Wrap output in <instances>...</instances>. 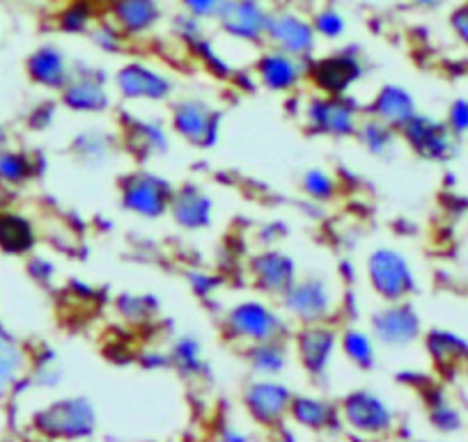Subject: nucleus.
<instances>
[{
	"mask_svg": "<svg viewBox=\"0 0 468 442\" xmlns=\"http://www.w3.org/2000/svg\"><path fill=\"white\" fill-rule=\"evenodd\" d=\"M216 16L229 33L239 37H260L269 26V12L260 0H225Z\"/></svg>",
	"mask_w": 468,
	"mask_h": 442,
	"instance_id": "f257e3e1",
	"label": "nucleus"
},
{
	"mask_svg": "<svg viewBox=\"0 0 468 442\" xmlns=\"http://www.w3.org/2000/svg\"><path fill=\"white\" fill-rule=\"evenodd\" d=\"M267 33L281 44H285L290 51H303L313 42V26L308 21L299 19L296 15L282 12V15H269Z\"/></svg>",
	"mask_w": 468,
	"mask_h": 442,
	"instance_id": "f03ea898",
	"label": "nucleus"
},
{
	"mask_svg": "<svg viewBox=\"0 0 468 442\" xmlns=\"http://www.w3.org/2000/svg\"><path fill=\"white\" fill-rule=\"evenodd\" d=\"M112 15L127 30H145L159 19L156 0H115Z\"/></svg>",
	"mask_w": 468,
	"mask_h": 442,
	"instance_id": "7ed1b4c3",
	"label": "nucleus"
},
{
	"mask_svg": "<svg viewBox=\"0 0 468 442\" xmlns=\"http://www.w3.org/2000/svg\"><path fill=\"white\" fill-rule=\"evenodd\" d=\"M0 246L10 252H24L33 246V232L28 223L16 216H3L0 218Z\"/></svg>",
	"mask_w": 468,
	"mask_h": 442,
	"instance_id": "20e7f679",
	"label": "nucleus"
},
{
	"mask_svg": "<svg viewBox=\"0 0 468 442\" xmlns=\"http://www.w3.org/2000/svg\"><path fill=\"white\" fill-rule=\"evenodd\" d=\"M33 74L37 76L39 80L44 83H58L62 74V65H60V58H58L56 51H39L37 56L33 58Z\"/></svg>",
	"mask_w": 468,
	"mask_h": 442,
	"instance_id": "39448f33",
	"label": "nucleus"
},
{
	"mask_svg": "<svg viewBox=\"0 0 468 442\" xmlns=\"http://www.w3.org/2000/svg\"><path fill=\"white\" fill-rule=\"evenodd\" d=\"M16 364H19V353L15 351V346L7 344L5 337L0 335V387L10 381L12 374L16 372Z\"/></svg>",
	"mask_w": 468,
	"mask_h": 442,
	"instance_id": "423d86ee",
	"label": "nucleus"
},
{
	"mask_svg": "<svg viewBox=\"0 0 468 442\" xmlns=\"http://www.w3.org/2000/svg\"><path fill=\"white\" fill-rule=\"evenodd\" d=\"M314 28L322 35L335 37V35H340L342 30H345V19H342L335 10H324L319 12L317 19H314Z\"/></svg>",
	"mask_w": 468,
	"mask_h": 442,
	"instance_id": "0eeeda50",
	"label": "nucleus"
},
{
	"mask_svg": "<svg viewBox=\"0 0 468 442\" xmlns=\"http://www.w3.org/2000/svg\"><path fill=\"white\" fill-rule=\"evenodd\" d=\"M225 0H182V5L186 12L196 19H207V16H216L223 7Z\"/></svg>",
	"mask_w": 468,
	"mask_h": 442,
	"instance_id": "6e6552de",
	"label": "nucleus"
},
{
	"mask_svg": "<svg viewBox=\"0 0 468 442\" xmlns=\"http://www.w3.org/2000/svg\"><path fill=\"white\" fill-rule=\"evenodd\" d=\"M264 74H267L269 83L285 85L292 80V67L285 58H269L267 71H264Z\"/></svg>",
	"mask_w": 468,
	"mask_h": 442,
	"instance_id": "1a4fd4ad",
	"label": "nucleus"
},
{
	"mask_svg": "<svg viewBox=\"0 0 468 442\" xmlns=\"http://www.w3.org/2000/svg\"><path fill=\"white\" fill-rule=\"evenodd\" d=\"M26 173V163L19 159V156H3L0 159V174L5 179H21Z\"/></svg>",
	"mask_w": 468,
	"mask_h": 442,
	"instance_id": "9d476101",
	"label": "nucleus"
},
{
	"mask_svg": "<svg viewBox=\"0 0 468 442\" xmlns=\"http://www.w3.org/2000/svg\"><path fill=\"white\" fill-rule=\"evenodd\" d=\"M452 28L457 30L459 37L468 42V0L452 15Z\"/></svg>",
	"mask_w": 468,
	"mask_h": 442,
	"instance_id": "9b49d317",
	"label": "nucleus"
},
{
	"mask_svg": "<svg viewBox=\"0 0 468 442\" xmlns=\"http://www.w3.org/2000/svg\"><path fill=\"white\" fill-rule=\"evenodd\" d=\"M452 124L457 131H468V103L459 101L452 108Z\"/></svg>",
	"mask_w": 468,
	"mask_h": 442,
	"instance_id": "f8f14e48",
	"label": "nucleus"
},
{
	"mask_svg": "<svg viewBox=\"0 0 468 442\" xmlns=\"http://www.w3.org/2000/svg\"><path fill=\"white\" fill-rule=\"evenodd\" d=\"M416 3L422 7H439L443 0H416Z\"/></svg>",
	"mask_w": 468,
	"mask_h": 442,
	"instance_id": "ddd939ff",
	"label": "nucleus"
},
{
	"mask_svg": "<svg viewBox=\"0 0 468 442\" xmlns=\"http://www.w3.org/2000/svg\"><path fill=\"white\" fill-rule=\"evenodd\" d=\"M108 3H115V0H108Z\"/></svg>",
	"mask_w": 468,
	"mask_h": 442,
	"instance_id": "4468645a",
	"label": "nucleus"
},
{
	"mask_svg": "<svg viewBox=\"0 0 468 442\" xmlns=\"http://www.w3.org/2000/svg\"><path fill=\"white\" fill-rule=\"evenodd\" d=\"M260 3H262V0H260Z\"/></svg>",
	"mask_w": 468,
	"mask_h": 442,
	"instance_id": "2eb2a0df",
	"label": "nucleus"
}]
</instances>
